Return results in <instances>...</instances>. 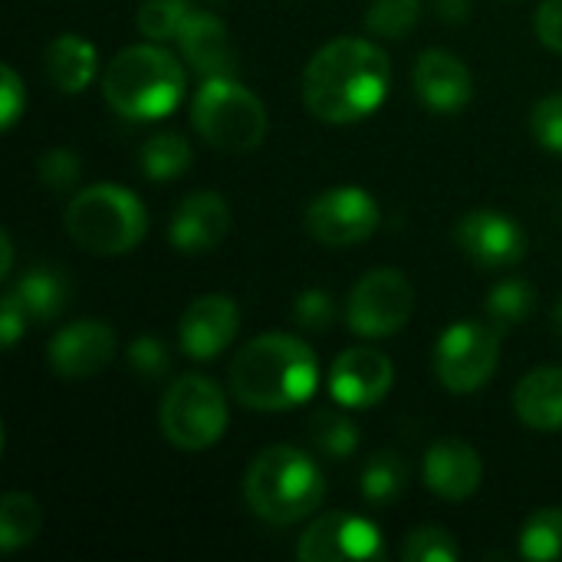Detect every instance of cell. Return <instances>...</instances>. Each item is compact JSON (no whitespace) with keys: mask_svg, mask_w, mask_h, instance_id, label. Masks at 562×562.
<instances>
[{"mask_svg":"<svg viewBox=\"0 0 562 562\" xmlns=\"http://www.w3.org/2000/svg\"><path fill=\"white\" fill-rule=\"evenodd\" d=\"M392 86V63L382 46L342 36L326 43L303 72V102L310 115L329 125H352L372 115Z\"/></svg>","mask_w":562,"mask_h":562,"instance_id":"6da1fadb","label":"cell"},{"mask_svg":"<svg viewBox=\"0 0 562 562\" xmlns=\"http://www.w3.org/2000/svg\"><path fill=\"white\" fill-rule=\"evenodd\" d=\"M231 395L250 412H286L313 398L319 385L316 352L286 333L250 339L227 369Z\"/></svg>","mask_w":562,"mask_h":562,"instance_id":"7a4b0ae2","label":"cell"},{"mask_svg":"<svg viewBox=\"0 0 562 562\" xmlns=\"http://www.w3.org/2000/svg\"><path fill=\"white\" fill-rule=\"evenodd\" d=\"M102 95L122 119H165L184 99V66L155 40L125 46L105 66Z\"/></svg>","mask_w":562,"mask_h":562,"instance_id":"3957f363","label":"cell"},{"mask_svg":"<svg viewBox=\"0 0 562 562\" xmlns=\"http://www.w3.org/2000/svg\"><path fill=\"white\" fill-rule=\"evenodd\" d=\"M244 497L250 510L273 524L290 527L306 520L326 497V481L319 464L290 445H273L254 458L244 477Z\"/></svg>","mask_w":562,"mask_h":562,"instance_id":"277c9868","label":"cell"},{"mask_svg":"<svg viewBox=\"0 0 562 562\" xmlns=\"http://www.w3.org/2000/svg\"><path fill=\"white\" fill-rule=\"evenodd\" d=\"M66 234L86 254L119 257L145 240L148 211L122 184H92L66 204Z\"/></svg>","mask_w":562,"mask_h":562,"instance_id":"5b68a950","label":"cell"},{"mask_svg":"<svg viewBox=\"0 0 562 562\" xmlns=\"http://www.w3.org/2000/svg\"><path fill=\"white\" fill-rule=\"evenodd\" d=\"M191 122L211 148L234 155L254 151L270 128L267 105L234 76L204 79L191 102Z\"/></svg>","mask_w":562,"mask_h":562,"instance_id":"8992f818","label":"cell"},{"mask_svg":"<svg viewBox=\"0 0 562 562\" xmlns=\"http://www.w3.org/2000/svg\"><path fill=\"white\" fill-rule=\"evenodd\" d=\"M161 435L178 451H204L227 431L231 412L221 385L207 375H181L168 385L158 408Z\"/></svg>","mask_w":562,"mask_h":562,"instance_id":"52a82bcc","label":"cell"},{"mask_svg":"<svg viewBox=\"0 0 562 562\" xmlns=\"http://www.w3.org/2000/svg\"><path fill=\"white\" fill-rule=\"evenodd\" d=\"M501 362L497 326L461 319L438 336L435 346V375L454 395H471L484 389Z\"/></svg>","mask_w":562,"mask_h":562,"instance_id":"ba28073f","label":"cell"},{"mask_svg":"<svg viewBox=\"0 0 562 562\" xmlns=\"http://www.w3.org/2000/svg\"><path fill=\"white\" fill-rule=\"evenodd\" d=\"M415 313V290L402 270H369L349 293L346 323L362 339H389L408 326Z\"/></svg>","mask_w":562,"mask_h":562,"instance_id":"9c48e42d","label":"cell"},{"mask_svg":"<svg viewBox=\"0 0 562 562\" xmlns=\"http://www.w3.org/2000/svg\"><path fill=\"white\" fill-rule=\"evenodd\" d=\"M382 224L379 201L356 184L329 188L306 207V231L323 247H352L369 240Z\"/></svg>","mask_w":562,"mask_h":562,"instance_id":"30bf717a","label":"cell"},{"mask_svg":"<svg viewBox=\"0 0 562 562\" xmlns=\"http://www.w3.org/2000/svg\"><path fill=\"white\" fill-rule=\"evenodd\" d=\"M303 562H369L385 557L382 533L372 520L356 514H323L296 543Z\"/></svg>","mask_w":562,"mask_h":562,"instance_id":"8fae6325","label":"cell"},{"mask_svg":"<svg viewBox=\"0 0 562 562\" xmlns=\"http://www.w3.org/2000/svg\"><path fill=\"white\" fill-rule=\"evenodd\" d=\"M454 240L461 247V254L484 267V270H504V267H517L527 257V231L501 211H471L458 221L454 227Z\"/></svg>","mask_w":562,"mask_h":562,"instance_id":"7c38bea8","label":"cell"},{"mask_svg":"<svg viewBox=\"0 0 562 562\" xmlns=\"http://www.w3.org/2000/svg\"><path fill=\"white\" fill-rule=\"evenodd\" d=\"M115 356V333L102 319H76L53 333L46 346L49 369L59 379H92L102 372Z\"/></svg>","mask_w":562,"mask_h":562,"instance_id":"4fadbf2b","label":"cell"},{"mask_svg":"<svg viewBox=\"0 0 562 562\" xmlns=\"http://www.w3.org/2000/svg\"><path fill=\"white\" fill-rule=\"evenodd\" d=\"M237 329H240L237 303L224 293H207V296L191 300V306L184 310L178 342L184 356H191L194 362H211L231 349V342L237 339Z\"/></svg>","mask_w":562,"mask_h":562,"instance_id":"5bb4252c","label":"cell"},{"mask_svg":"<svg viewBox=\"0 0 562 562\" xmlns=\"http://www.w3.org/2000/svg\"><path fill=\"white\" fill-rule=\"evenodd\" d=\"M395 385V366L379 349H346L329 372V392L342 408H375Z\"/></svg>","mask_w":562,"mask_h":562,"instance_id":"9a60e30c","label":"cell"},{"mask_svg":"<svg viewBox=\"0 0 562 562\" xmlns=\"http://www.w3.org/2000/svg\"><path fill=\"white\" fill-rule=\"evenodd\" d=\"M415 95L438 115L464 112L474 99V76L471 69L448 49H425L415 59Z\"/></svg>","mask_w":562,"mask_h":562,"instance_id":"2e32d148","label":"cell"},{"mask_svg":"<svg viewBox=\"0 0 562 562\" xmlns=\"http://www.w3.org/2000/svg\"><path fill=\"white\" fill-rule=\"evenodd\" d=\"M231 231V207L217 191H194L188 194L168 224V240L181 254H207L214 250Z\"/></svg>","mask_w":562,"mask_h":562,"instance_id":"e0dca14e","label":"cell"},{"mask_svg":"<svg viewBox=\"0 0 562 562\" xmlns=\"http://www.w3.org/2000/svg\"><path fill=\"white\" fill-rule=\"evenodd\" d=\"M175 43L181 46L184 63L204 79L234 76V69H237V53L231 46V33H227L224 20L211 10L194 7L188 13V20L181 23Z\"/></svg>","mask_w":562,"mask_h":562,"instance_id":"ac0fdd59","label":"cell"},{"mask_svg":"<svg viewBox=\"0 0 562 562\" xmlns=\"http://www.w3.org/2000/svg\"><path fill=\"white\" fill-rule=\"evenodd\" d=\"M481 481H484V464L471 445H464L458 438H441L428 448L425 484L435 497L468 501L481 491Z\"/></svg>","mask_w":562,"mask_h":562,"instance_id":"d6986e66","label":"cell"},{"mask_svg":"<svg viewBox=\"0 0 562 562\" xmlns=\"http://www.w3.org/2000/svg\"><path fill=\"white\" fill-rule=\"evenodd\" d=\"M514 412L533 431L562 428V366H543L514 389Z\"/></svg>","mask_w":562,"mask_h":562,"instance_id":"ffe728a7","label":"cell"},{"mask_svg":"<svg viewBox=\"0 0 562 562\" xmlns=\"http://www.w3.org/2000/svg\"><path fill=\"white\" fill-rule=\"evenodd\" d=\"M99 72L95 46L79 33H63L46 46V76L63 95H79Z\"/></svg>","mask_w":562,"mask_h":562,"instance_id":"44dd1931","label":"cell"},{"mask_svg":"<svg viewBox=\"0 0 562 562\" xmlns=\"http://www.w3.org/2000/svg\"><path fill=\"white\" fill-rule=\"evenodd\" d=\"M13 300L26 313L30 323H49L56 319L69 303V280L56 267H33L13 283Z\"/></svg>","mask_w":562,"mask_h":562,"instance_id":"7402d4cb","label":"cell"},{"mask_svg":"<svg viewBox=\"0 0 562 562\" xmlns=\"http://www.w3.org/2000/svg\"><path fill=\"white\" fill-rule=\"evenodd\" d=\"M40 527H43V510L30 494L10 491L0 501V550L3 553H16V550L30 547L36 540Z\"/></svg>","mask_w":562,"mask_h":562,"instance_id":"603a6c76","label":"cell"},{"mask_svg":"<svg viewBox=\"0 0 562 562\" xmlns=\"http://www.w3.org/2000/svg\"><path fill=\"white\" fill-rule=\"evenodd\" d=\"M191 145L178 135V132H158L151 135L142 151H138V161H142V175L148 181H171V178H181L188 168H191Z\"/></svg>","mask_w":562,"mask_h":562,"instance_id":"cb8c5ba5","label":"cell"},{"mask_svg":"<svg viewBox=\"0 0 562 562\" xmlns=\"http://www.w3.org/2000/svg\"><path fill=\"white\" fill-rule=\"evenodd\" d=\"M310 441L329 461H349L359 451V428L336 408H319L310 418Z\"/></svg>","mask_w":562,"mask_h":562,"instance_id":"d4e9b609","label":"cell"},{"mask_svg":"<svg viewBox=\"0 0 562 562\" xmlns=\"http://www.w3.org/2000/svg\"><path fill=\"white\" fill-rule=\"evenodd\" d=\"M537 310V290L533 283L520 280V277H510V280H501L491 293H487V319L491 326L497 329H514L520 326L524 319H530Z\"/></svg>","mask_w":562,"mask_h":562,"instance_id":"484cf974","label":"cell"},{"mask_svg":"<svg viewBox=\"0 0 562 562\" xmlns=\"http://www.w3.org/2000/svg\"><path fill=\"white\" fill-rule=\"evenodd\" d=\"M405 484H408V468H405L402 454L379 451L366 461L359 491L369 504H392L405 494Z\"/></svg>","mask_w":562,"mask_h":562,"instance_id":"4316f807","label":"cell"},{"mask_svg":"<svg viewBox=\"0 0 562 562\" xmlns=\"http://www.w3.org/2000/svg\"><path fill=\"white\" fill-rule=\"evenodd\" d=\"M520 557L533 562H562V507H543L520 530Z\"/></svg>","mask_w":562,"mask_h":562,"instance_id":"83f0119b","label":"cell"},{"mask_svg":"<svg viewBox=\"0 0 562 562\" xmlns=\"http://www.w3.org/2000/svg\"><path fill=\"white\" fill-rule=\"evenodd\" d=\"M422 20V0H372L366 10V26L385 40H405Z\"/></svg>","mask_w":562,"mask_h":562,"instance_id":"f1b7e54d","label":"cell"},{"mask_svg":"<svg viewBox=\"0 0 562 562\" xmlns=\"http://www.w3.org/2000/svg\"><path fill=\"white\" fill-rule=\"evenodd\" d=\"M191 10H194L191 0H145L138 7L135 23H138L142 36H148L155 43H168V40H178V30Z\"/></svg>","mask_w":562,"mask_h":562,"instance_id":"f546056e","label":"cell"},{"mask_svg":"<svg viewBox=\"0 0 562 562\" xmlns=\"http://www.w3.org/2000/svg\"><path fill=\"white\" fill-rule=\"evenodd\" d=\"M402 560L405 562H458L461 550L454 543V537L441 527H418L405 537L402 547Z\"/></svg>","mask_w":562,"mask_h":562,"instance_id":"4dcf8cb0","label":"cell"},{"mask_svg":"<svg viewBox=\"0 0 562 562\" xmlns=\"http://www.w3.org/2000/svg\"><path fill=\"white\" fill-rule=\"evenodd\" d=\"M530 132L540 148L562 155V92L540 99L530 112Z\"/></svg>","mask_w":562,"mask_h":562,"instance_id":"1f68e13d","label":"cell"},{"mask_svg":"<svg viewBox=\"0 0 562 562\" xmlns=\"http://www.w3.org/2000/svg\"><path fill=\"white\" fill-rule=\"evenodd\" d=\"M128 366L142 375V379H165L171 372V352L161 339L155 336H138L128 342V352H125Z\"/></svg>","mask_w":562,"mask_h":562,"instance_id":"d6a6232c","label":"cell"},{"mask_svg":"<svg viewBox=\"0 0 562 562\" xmlns=\"http://www.w3.org/2000/svg\"><path fill=\"white\" fill-rule=\"evenodd\" d=\"M36 175H40V181H43L46 188H53V191H69V188L79 181V175H82V161H79V155L69 151V148H49V151L40 158Z\"/></svg>","mask_w":562,"mask_h":562,"instance_id":"836d02e7","label":"cell"},{"mask_svg":"<svg viewBox=\"0 0 562 562\" xmlns=\"http://www.w3.org/2000/svg\"><path fill=\"white\" fill-rule=\"evenodd\" d=\"M293 319L306 333H326L336 323V300L326 290H303L293 303Z\"/></svg>","mask_w":562,"mask_h":562,"instance_id":"e575fe53","label":"cell"},{"mask_svg":"<svg viewBox=\"0 0 562 562\" xmlns=\"http://www.w3.org/2000/svg\"><path fill=\"white\" fill-rule=\"evenodd\" d=\"M26 109V89L20 82V76L13 72V66L0 69V128L10 132L16 125V119Z\"/></svg>","mask_w":562,"mask_h":562,"instance_id":"d590c367","label":"cell"},{"mask_svg":"<svg viewBox=\"0 0 562 562\" xmlns=\"http://www.w3.org/2000/svg\"><path fill=\"white\" fill-rule=\"evenodd\" d=\"M533 26H537V36L547 49L562 53V0H543Z\"/></svg>","mask_w":562,"mask_h":562,"instance_id":"8d00e7d4","label":"cell"},{"mask_svg":"<svg viewBox=\"0 0 562 562\" xmlns=\"http://www.w3.org/2000/svg\"><path fill=\"white\" fill-rule=\"evenodd\" d=\"M26 313L20 310V303L13 300V293H7L3 296V303H0V342L7 346V349H13L16 346V339L26 333Z\"/></svg>","mask_w":562,"mask_h":562,"instance_id":"74e56055","label":"cell"},{"mask_svg":"<svg viewBox=\"0 0 562 562\" xmlns=\"http://www.w3.org/2000/svg\"><path fill=\"white\" fill-rule=\"evenodd\" d=\"M435 7H438V16L448 23H458L468 16V0H438Z\"/></svg>","mask_w":562,"mask_h":562,"instance_id":"f35d334b","label":"cell"},{"mask_svg":"<svg viewBox=\"0 0 562 562\" xmlns=\"http://www.w3.org/2000/svg\"><path fill=\"white\" fill-rule=\"evenodd\" d=\"M10 267H13V244H10V234L3 231L0 234V280L10 277Z\"/></svg>","mask_w":562,"mask_h":562,"instance_id":"ab89813d","label":"cell"},{"mask_svg":"<svg viewBox=\"0 0 562 562\" xmlns=\"http://www.w3.org/2000/svg\"><path fill=\"white\" fill-rule=\"evenodd\" d=\"M553 333H557V339L562 342V296L560 303H557V310H553Z\"/></svg>","mask_w":562,"mask_h":562,"instance_id":"60d3db41","label":"cell"}]
</instances>
